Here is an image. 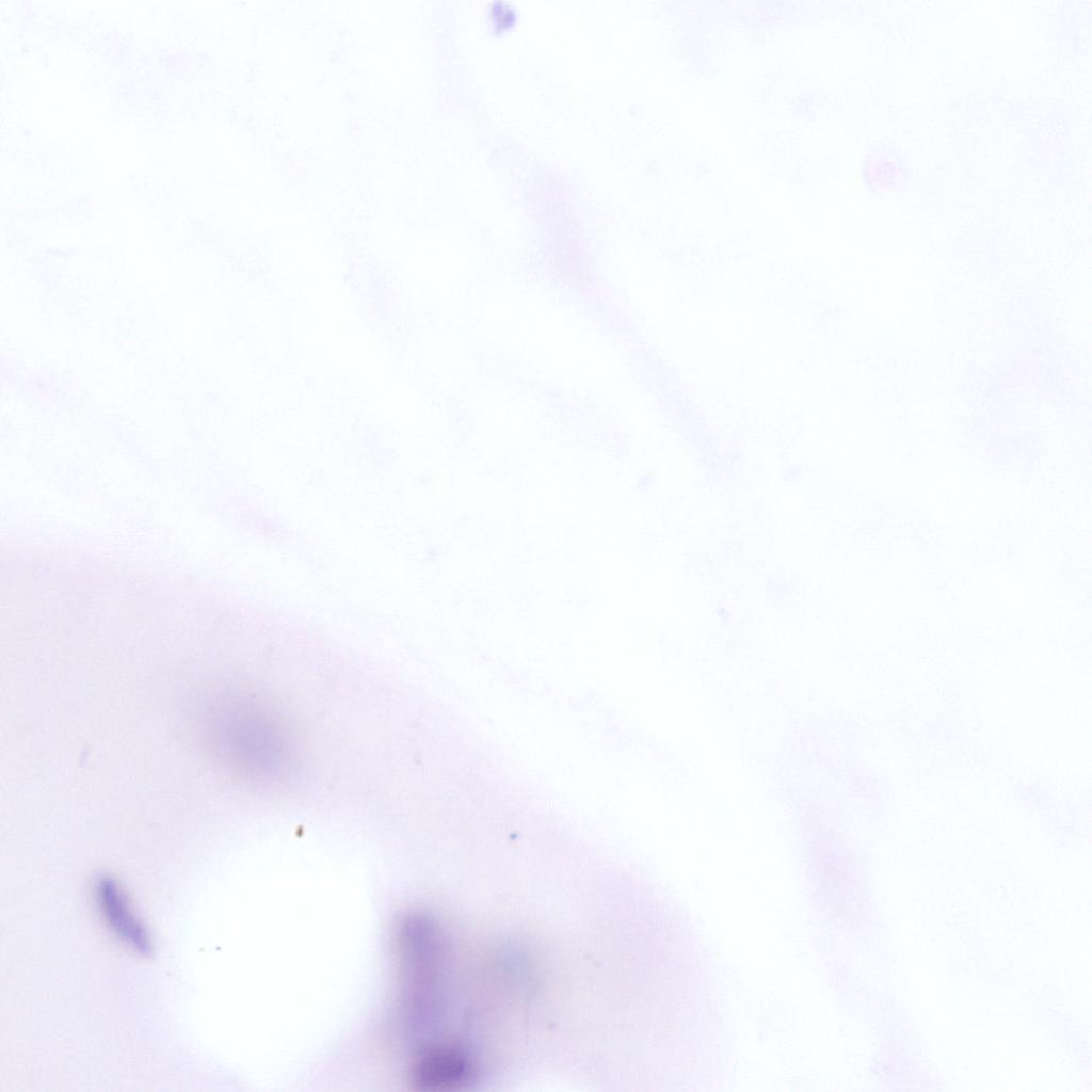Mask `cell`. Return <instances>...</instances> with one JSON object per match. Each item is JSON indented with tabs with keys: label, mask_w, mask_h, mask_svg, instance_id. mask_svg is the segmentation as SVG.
Instances as JSON below:
<instances>
[{
	"label": "cell",
	"mask_w": 1092,
	"mask_h": 1092,
	"mask_svg": "<svg viewBox=\"0 0 1092 1092\" xmlns=\"http://www.w3.org/2000/svg\"><path fill=\"white\" fill-rule=\"evenodd\" d=\"M223 739L236 764L254 775L274 776L291 764L292 753L282 723L267 708L244 705L226 720Z\"/></svg>",
	"instance_id": "obj_1"
},
{
	"label": "cell",
	"mask_w": 1092,
	"mask_h": 1092,
	"mask_svg": "<svg viewBox=\"0 0 1092 1092\" xmlns=\"http://www.w3.org/2000/svg\"><path fill=\"white\" fill-rule=\"evenodd\" d=\"M95 890L105 922L116 938L136 953L150 956L154 949L151 936L135 915L118 882L110 877H101Z\"/></svg>",
	"instance_id": "obj_2"
}]
</instances>
